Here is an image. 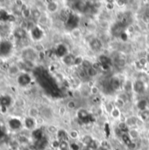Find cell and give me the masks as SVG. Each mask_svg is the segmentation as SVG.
I'll use <instances>...</instances> for the list:
<instances>
[{
	"instance_id": "1",
	"label": "cell",
	"mask_w": 149,
	"mask_h": 150,
	"mask_svg": "<svg viewBox=\"0 0 149 150\" xmlns=\"http://www.w3.org/2000/svg\"><path fill=\"white\" fill-rule=\"evenodd\" d=\"M12 52V44L9 40H3L0 42V56L6 57Z\"/></svg>"
},
{
	"instance_id": "2",
	"label": "cell",
	"mask_w": 149,
	"mask_h": 150,
	"mask_svg": "<svg viewBox=\"0 0 149 150\" xmlns=\"http://www.w3.org/2000/svg\"><path fill=\"white\" fill-rule=\"evenodd\" d=\"M77 117H78L79 120L83 124H88V123L93 121L92 116L84 109H80L77 112Z\"/></svg>"
},
{
	"instance_id": "3",
	"label": "cell",
	"mask_w": 149,
	"mask_h": 150,
	"mask_svg": "<svg viewBox=\"0 0 149 150\" xmlns=\"http://www.w3.org/2000/svg\"><path fill=\"white\" fill-rule=\"evenodd\" d=\"M78 24H79V17L75 13H70L69 17L68 18V19L66 21L67 27L73 30L77 27Z\"/></svg>"
},
{
	"instance_id": "4",
	"label": "cell",
	"mask_w": 149,
	"mask_h": 150,
	"mask_svg": "<svg viewBox=\"0 0 149 150\" xmlns=\"http://www.w3.org/2000/svg\"><path fill=\"white\" fill-rule=\"evenodd\" d=\"M133 91L137 94H142L146 91L145 83H143L141 80H136L134 83H133Z\"/></svg>"
},
{
	"instance_id": "5",
	"label": "cell",
	"mask_w": 149,
	"mask_h": 150,
	"mask_svg": "<svg viewBox=\"0 0 149 150\" xmlns=\"http://www.w3.org/2000/svg\"><path fill=\"white\" fill-rule=\"evenodd\" d=\"M31 81H32L31 76H30L28 74H26V73L20 74V75H18V84H19L20 86H22V87L27 86V85L31 83Z\"/></svg>"
},
{
	"instance_id": "6",
	"label": "cell",
	"mask_w": 149,
	"mask_h": 150,
	"mask_svg": "<svg viewBox=\"0 0 149 150\" xmlns=\"http://www.w3.org/2000/svg\"><path fill=\"white\" fill-rule=\"evenodd\" d=\"M43 35H44V33H43L42 29L40 26L35 25L31 30V36H32L33 40H41Z\"/></svg>"
},
{
	"instance_id": "7",
	"label": "cell",
	"mask_w": 149,
	"mask_h": 150,
	"mask_svg": "<svg viewBox=\"0 0 149 150\" xmlns=\"http://www.w3.org/2000/svg\"><path fill=\"white\" fill-rule=\"evenodd\" d=\"M125 27L121 23L118 22L112 27V33L116 37H120L122 33H125Z\"/></svg>"
},
{
	"instance_id": "8",
	"label": "cell",
	"mask_w": 149,
	"mask_h": 150,
	"mask_svg": "<svg viewBox=\"0 0 149 150\" xmlns=\"http://www.w3.org/2000/svg\"><path fill=\"white\" fill-rule=\"evenodd\" d=\"M36 52L32 48H26L23 52V56L26 62H33L36 58Z\"/></svg>"
},
{
	"instance_id": "9",
	"label": "cell",
	"mask_w": 149,
	"mask_h": 150,
	"mask_svg": "<svg viewBox=\"0 0 149 150\" xmlns=\"http://www.w3.org/2000/svg\"><path fill=\"white\" fill-rule=\"evenodd\" d=\"M75 7L80 12H86L90 7V4L87 1H76L75 2Z\"/></svg>"
},
{
	"instance_id": "10",
	"label": "cell",
	"mask_w": 149,
	"mask_h": 150,
	"mask_svg": "<svg viewBox=\"0 0 149 150\" xmlns=\"http://www.w3.org/2000/svg\"><path fill=\"white\" fill-rule=\"evenodd\" d=\"M55 54H56L58 57L63 58L64 56H66V55L68 54V47H67L64 44H59V45L56 47Z\"/></svg>"
},
{
	"instance_id": "11",
	"label": "cell",
	"mask_w": 149,
	"mask_h": 150,
	"mask_svg": "<svg viewBox=\"0 0 149 150\" xmlns=\"http://www.w3.org/2000/svg\"><path fill=\"white\" fill-rule=\"evenodd\" d=\"M48 144V142L47 140L46 137H43L42 139L35 142L34 144V148L36 150H46L47 149V146Z\"/></svg>"
},
{
	"instance_id": "12",
	"label": "cell",
	"mask_w": 149,
	"mask_h": 150,
	"mask_svg": "<svg viewBox=\"0 0 149 150\" xmlns=\"http://www.w3.org/2000/svg\"><path fill=\"white\" fill-rule=\"evenodd\" d=\"M109 85L112 91H118L121 88V82L118 77H112L109 81Z\"/></svg>"
},
{
	"instance_id": "13",
	"label": "cell",
	"mask_w": 149,
	"mask_h": 150,
	"mask_svg": "<svg viewBox=\"0 0 149 150\" xmlns=\"http://www.w3.org/2000/svg\"><path fill=\"white\" fill-rule=\"evenodd\" d=\"M0 20L1 21H14L15 17L11 14H9L6 11L0 10Z\"/></svg>"
},
{
	"instance_id": "14",
	"label": "cell",
	"mask_w": 149,
	"mask_h": 150,
	"mask_svg": "<svg viewBox=\"0 0 149 150\" xmlns=\"http://www.w3.org/2000/svg\"><path fill=\"white\" fill-rule=\"evenodd\" d=\"M90 47L93 51L97 52V51L101 50V48H102V42L98 39H93L90 42Z\"/></svg>"
},
{
	"instance_id": "15",
	"label": "cell",
	"mask_w": 149,
	"mask_h": 150,
	"mask_svg": "<svg viewBox=\"0 0 149 150\" xmlns=\"http://www.w3.org/2000/svg\"><path fill=\"white\" fill-rule=\"evenodd\" d=\"M75 62H76V57L71 54H68L66 56L62 58V62L66 66H73L75 65Z\"/></svg>"
},
{
	"instance_id": "16",
	"label": "cell",
	"mask_w": 149,
	"mask_h": 150,
	"mask_svg": "<svg viewBox=\"0 0 149 150\" xmlns=\"http://www.w3.org/2000/svg\"><path fill=\"white\" fill-rule=\"evenodd\" d=\"M9 126L12 130H18V129H19L21 127L22 123H21V121L19 120L13 118V119L9 120Z\"/></svg>"
},
{
	"instance_id": "17",
	"label": "cell",
	"mask_w": 149,
	"mask_h": 150,
	"mask_svg": "<svg viewBox=\"0 0 149 150\" xmlns=\"http://www.w3.org/2000/svg\"><path fill=\"white\" fill-rule=\"evenodd\" d=\"M14 36L18 39V40H23L25 38L26 36V32L24 28L22 27H18L14 31Z\"/></svg>"
},
{
	"instance_id": "18",
	"label": "cell",
	"mask_w": 149,
	"mask_h": 150,
	"mask_svg": "<svg viewBox=\"0 0 149 150\" xmlns=\"http://www.w3.org/2000/svg\"><path fill=\"white\" fill-rule=\"evenodd\" d=\"M32 138L35 140V142H37V141H39V140L42 139V138L44 137L42 129L38 128V129L33 130V131H32Z\"/></svg>"
},
{
	"instance_id": "19",
	"label": "cell",
	"mask_w": 149,
	"mask_h": 150,
	"mask_svg": "<svg viewBox=\"0 0 149 150\" xmlns=\"http://www.w3.org/2000/svg\"><path fill=\"white\" fill-rule=\"evenodd\" d=\"M25 127L26 129H32L34 127H35V120L34 119L31 118V117H27L25 120Z\"/></svg>"
},
{
	"instance_id": "20",
	"label": "cell",
	"mask_w": 149,
	"mask_h": 150,
	"mask_svg": "<svg viewBox=\"0 0 149 150\" xmlns=\"http://www.w3.org/2000/svg\"><path fill=\"white\" fill-rule=\"evenodd\" d=\"M47 9L50 12H55L58 9V4L54 1H48L47 4Z\"/></svg>"
},
{
	"instance_id": "21",
	"label": "cell",
	"mask_w": 149,
	"mask_h": 150,
	"mask_svg": "<svg viewBox=\"0 0 149 150\" xmlns=\"http://www.w3.org/2000/svg\"><path fill=\"white\" fill-rule=\"evenodd\" d=\"M98 62L100 64H108V65H111L112 64V60L108 56H106L105 54H101L98 57Z\"/></svg>"
},
{
	"instance_id": "22",
	"label": "cell",
	"mask_w": 149,
	"mask_h": 150,
	"mask_svg": "<svg viewBox=\"0 0 149 150\" xmlns=\"http://www.w3.org/2000/svg\"><path fill=\"white\" fill-rule=\"evenodd\" d=\"M68 134L66 133L65 130H59L57 132V138H58V141L59 142H61V141H68Z\"/></svg>"
},
{
	"instance_id": "23",
	"label": "cell",
	"mask_w": 149,
	"mask_h": 150,
	"mask_svg": "<svg viewBox=\"0 0 149 150\" xmlns=\"http://www.w3.org/2000/svg\"><path fill=\"white\" fill-rule=\"evenodd\" d=\"M137 107L138 109L142 112V111H145L147 110V107H148V101L146 99H141L138 101L137 103Z\"/></svg>"
},
{
	"instance_id": "24",
	"label": "cell",
	"mask_w": 149,
	"mask_h": 150,
	"mask_svg": "<svg viewBox=\"0 0 149 150\" xmlns=\"http://www.w3.org/2000/svg\"><path fill=\"white\" fill-rule=\"evenodd\" d=\"M18 72H19V69L16 65H12V66H10L8 68V73H9L10 76H16V75L18 74Z\"/></svg>"
},
{
	"instance_id": "25",
	"label": "cell",
	"mask_w": 149,
	"mask_h": 150,
	"mask_svg": "<svg viewBox=\"0 0 149 150\" xmlns=\"http://www.w3.org/2000/svg\"><path fill=\"white\" fill-rule=\"evenodd\" d=\"M31 14H32V18H34V19H40V17H41V12L37 8L31 9Z\"/></svg>"
},
{
	"instance_id": "26",
	"label": "cell",
	"mask_w": 149,
	"mask_h": 150,
	"mask_svg": "<svg viewBox=\"0 0 149 150\" xmlns=\"http://www.w3.org/2000/svg\"><path fill=\"white\" fill-rule=\"evenodd\" d=\"M11 103V98L10 96H4L1 98V105L8 107Z\"/></svg>"
},
{
	"instance_id": "27",
	"label": "cell",
	"mask_w": 149,
	"mask_h": 150,
	"mask_svg": "<svg viewBox=\"0 0 149 150\" xmlns=\"http://www.w3.org/2000/svg\"><path fill=\"white\" fill-rule=\"evenodd\" d=\"M121 140H122V142H123L126 146L130 145V144L133 142V141H132V139H131V137L129 136L128 134H121Z\"/></svg>"
},
{
	"instance_id": "28",
	"label": "cell",
	"mask_w": 149,
	"mask_h": 150,
	"mask_svg": "<svg viewBox=\"0 0 149 150\" xmlns=\"http://www.w3.org/2000/svg\"><path fill=\"white\" fill-rule=\"evenodd\" d=\"M21 15L24 18H29L30 17H32L31 14V10L29 8H26L25 6L21 10Z\"/></svg>"
},
{
	"instance_id": "29",
	"label": "cell",
	"mask_w": 149,
	"mask_h": 150,
	"mask_svg": "<svg viewBox=\"0 0 149 150\" xmlns=\"http://www.w3.org/2000/svg\"><path fill=\"white\" fill-rule=\"evenodd\" d=\"M10 33V27L8 25H0V34L1 35H6Z\"/></svg>"
},
{
	"instance_id": "30",
	"label": "cell",
	"mask_w": 149,
	"mask_h": 150,
	"mask_svg": "<svg viewBox=\"0 0 149 150\" xmlns=\"http://www.w3.org/2000/svg\"><path fill=\"white\" fill-rule=\"evenodd\" d=\"M119 129L121 133L123 134H128L129 130H128V126L126 124V122H121L119 125Z\"/></svg>"
},
{
	"instance_id": "31",
	"label": "cell",
	"mask_w": 149,
	"mask_h": 150,
	"mask_svg": "<svg viewBox=\"0 0 149 150\" xmlns=\"http://www.w3.org/2000/svg\"><path fill=\"white\" fill-rule=\"evenodd\" d=\"M140 117L143 121H148L149 120V110H145L141 112Z\"/></svg>"
},
{
	"instance_id": "32",
	"label": "cell",
	"mask_w": 149,
	"mask_h": 150,
	"mask_svg": "<svg viewBox=\"0 0 149 150\" xmlns=\"http://www.w3.org/2000/svg\"><path fill=\"white\" fill-rule=\"evenodd\" d=\"M137 121H138V120H137L136 117H130V118H128V119L126 120V124L128 127H132V126L136 125Z\"/></svg>"
},
{
	"instance_id": "33",
	"label": "cell",
	"mask_w": 149,
	"mask_h": 150,
	"mask_svg": "<svg viewBox=\"0 0 149 150\" xmlns=\"http://www.w3.org/2000/svg\"><path fill=\"white\" fill-rule=\"evenodd\" d=\"M92 141H93V139H92V137H91L90 135H85V136H83V140H82V142H83L86 147H88V146L92 142Z\"/></svg>"
},
{
	"instance_id": "34",
	"label": "cell",
	"mask_w": 149,
	"mask_h": 150,
	"mask_svg": "<svg viewBox=\"0 0 149 150\" xmlns=\"http://www.w3.org/2000/svg\"><path fill=\"white\" fill-rule=\"evenodd\" d=\"M86 72H87V75L90 77H95L97 75V70L93 67L90 68L88 70H86Z\"/></svg>"
},
{
	"instance_id": "35",
	"label": "cell",
	"mask_w": 149,
	"mask_h": 150,
	"mask_svg": "<svg viewBox=\"0 0 149 150\" xmlns=\"http://www.w3.org/2000/svg\"><path fill=\"white\" fill-rule=\"evenodd\" d=\"M68 148H69V144L68 143V141L60 142V146H59L60 150H68Z\"/></svg>"
},
{
	"instance_id": "36",
	"label": "cell",
	"mask_w": 149,
	"mask_h": 150,
	"mask_svg": "<svg viewBox=\"0 0 149 150\" xmlns=\"http://www.w3.org/2000/svg\"><path fill=\"white\" fill-rule=\"evenodd\" d=\"M38 115H39V111H38V109H36V108H32V109L29 110V117L34 119V118H37Z\"/></svg>"
},
{
	"instance_id": "37",
	"label": "cell",
	"mask_w": 149,
	"mask_h": 150,
	"mask_svg": "<svg viewBox=\"0 0 149 150\" xmlns=\"http://www.w3.org/2000/svg\"><path fill=\"white\" fill-rule=\"evenodd\" d=\"M87 149L89 150H97L99 149V145H98V143L96 142V141H92V142L87 147Z\"/></svg>"
},
{
	"instance_id": "38",
	"label": "cell",
	"mask_w": 149,
	"mask_h": 150,
	"mask_svg": "<svg viewBox=\"0 0 149 150\" xmlns=\"http://www.w3.org/2000/svg\"><path fill=\"white\" fill-rule=\"evenodd\" d=\"M92 63L90 62V61H88V60H83V63H82V66H83V68L85 69V70H88L90 68H91L92 67Z\"/></svg>"
},
{
	"instance_id": "39",
	"label": "cell",
	"mask_w": 149,
	"mask_h": 150,
	"mask_svg": "<svg viewBox=\"0 0 149 150\" xmlns=\"http://www.w3.org/2000/svg\"><path fill=\"white\" fill-rule=\"evenodd\" d=\"M128 134H129V136L131 137L132 140H135V139L139 138V135H140L138 131H136V130H130Z\"/></svg>"
},
{
	"instance_id": "40",
	"label": "cell",
	"mask_w": 149,
	"mask_h": 150,
	"mask_svg": "<svg viewBox=\"0 0 149 150\" xmlns=\"http://www.w3.org/2000/svg\"><path fill=\"white\" fill-rule=\"evenodd\" d=\"M115 62H116V64H117L118 66L122 67V66H124V65L126 64V60H125L124 58H121V57L119 56V57H118V58L115 60Z\"/></svg>"
},
{
	"instance_id": "41",
	"label": "cell",
	"mask_w": 149,
	"mask_h": 150,
	"mask_svg": "<svg viewBox=\"0 0 149 150\" xmlns=\"http://www.w3.org/2000/svg\"><path fill=\"white\" fill-rule=\"evenodd\" d=\"M112 116L115 119L119 118L120 116V111L119 108H114L112 111Z\"/></svg>"
},
{
	"instance_id": "42",
	"label": "cell",
	"mask_w": 149,
	"mask_h": 150,
	"mask_svg": "<svg viewBox=\"0 0 149 150\" xmlns=\"http://www.w3.org/2000/svg\"><path fill=\"white\" fill-rule=\"evenodd\" d=\"M69 136H70V138H71V139L76 140V139H77V138H78V132H77V131H76V130H72V131L69 133Z\"/></svg>"
},
{
	"instance_id": "43",
	"label": "cell",
	"mask_w": 149,
	"mask_h": 150,
	"mask_svg": "<svg viewBox=\"0 0 149 150\" xmlns=\"http://www.w3.org/2000/svg\"><path fill=\"white\" fill-rule=\"evenodd\" d=\"M69 149L70 150H80V146L77 143L73 142V143L69 144Z\"/></svg>"
},
{
	"instance_id": "44",
	"label": "cell",
	"mask_w": 149,
	"mask_h": 150,
	"mask_svg": "<svg viewBox=\"0 0 149 150\" xmlns=\"http://www.w3.org/2000/svg\"><path fill=\"white\" fill-rule=\"evenodd\" d=\"M116 105H117V106H118V107L122 108V107L125 105V102L123 101V99H121V98H118V99L116 100Z\"/></svg>"
},
{
	"instance_id": "45",
	"label": "cell",
	"mask_w": 149,
	"mask_h": 150,
	"mask_svg": "<svg viewBox=\"0 0 149 150\" xmlns=\"http://www.w3.org/2000/svg\"><path fill=\"white\" fill-rule=\"evenodd\" d=\"M83 62V59L81 57V56H78V57H76V62H75V65L76 66H79V65H82Z\"/></svg>"
},
{
	"instance_id": "46",
	"label": "cell",
	"mask_w": 149,
	"mask_h": 150,
	"mask_svg": "<svg viewBox=\"0 0 149 150\" xmlns=\"http://www.w3.org/2000/svg\"><path fill=\"white\" fill-rule=\"evenodd\" d=\"M133 90V83L130 82V81H127L126 84V91H130Z\"/></svg>"
},
{
	"instance_id": "47",
	"label": "cell",
	"mask_w": 149,
	"mask_h": 150,
	"mask_svg": "<svg viewBox=\"0 0 149 150\" xmlns=\"http://www.w3.org/2000/svg\"><path fill=\"white\" fill-rule=\"evenodd\" d=\"M111 68V65H108V64H101V69L105 71H108Z\"/></svg>"
},
{
	"instance_id": "48",
	"label": "cell",
	"mask_w": 149,
	"mask_h": 150,
	"mask_svg": "<svg viewBox=\"0 0 149 150\" xmlns=\"http://www.w3.org/2000/svg\"><path fill=\"white\" fill-rule=\"evenodd\" d=\"M68 108H69V109H74V108H76V103H75L74 101H69V102L68 103Z\"/></svg>"
},
{
	"instance_id": "49",
	"label": "cell",
	"mask_w": 149,
	"mask_h": 150,
	"mask_svg": "<svg viewBox=\"0 0 149 150\" xmlns=\"http://www.w3.org/2000/svg\"><path fill=\"white\" fill-rule=\"evenodd\" d=\"M143 21L146 23V24H148L149 25V13H146L144 16H143Z\"/></svg>"
},
{
	"instance_id": "50",
	"label": "cell",
	"mask_w": 149,
	"mask_h": 150,
	"mask_svg": "<svg viewBox=\"0 0 149 150\" xmlns=\"http://www.w3.org/2000/svg\"><path fill=\"white\" fill-rule=\"evenodd\" d=\"M114 4L113 2H112V1H109V2H107L106 7H107L109 10H112V9H113V7H114V4Z\"/></svg>"
},
{
	"instance_id": "51",
	"label": "cell",
	"mask_w": 149,
	"mask_h": 150,
	"mask_svg": "<svg viewBox=\"0 0 149 150\" xmlns=\"http://www.w3.org/2000/svg\"><path fill=\"white\" fill-rule=\"evenodd\" d=\"M52 146H53V148L54 149H57V148H59V146H60V142L59 141H54V142H53V143H52Z\"/></svg>"
},
{
	"instance_id": "52",
	"label": "cell",
	"mask_w": 149,
	"mask_h": 150,
	"mask_svg": "<svg viewBox=\"0 0 149 150\" xmlns=\"http://www.w3.org/2000/svg\"><path fill=\"white\" fill-rule=\"evenodd\" d=\"M136 147H137V145H136V143H134L133 142L130 145H128V146H127V148L131 150H134L135 149H136Z\"/></svg>"
},
{
	"instance_id": "53",
	"label": "cell",
	"mask_w": 149,
	"mask_h": 150,
	"mask_svg": "<svg viewBox=\"0 0 149 150\" xmlns=\"http://www.w3.org/2000/svg\"><path fill=\"white\" fill-rule=\"evenodd\" d=\"M90 91H91V93H92L93 95H96V94H97V92H98V89H97V87H91V88H90Z\"/></svg>"
},
{
	"instance_id": "54",
	"label": "cell",
	"mask_w": 149,
	"mask_h": 150,
	"mask_svg": "<svg viewBox=\"0 0 149 150\" xmlns=\"http://www.w3.org/2000/svg\"><path fill=\"white\" fill-rule=\"evenodd\" d=\"M48 131H49L50 133H55V132H58V131H57V129H56V127H54V126H50V127H48Z\"/></svg>"
},
{
	"instance_id": "55",
	"label": "cell",
	"mask_w": 149,
	"mask_h": 150,
	"mask_svg": "<svg viewBox=\"0 0 149 150\" xmlns=\"http://www.w3.org/2000/svg\"><path fill=\"white\" fill-rule=\"evenodd\" d=\"M127 38H128V36H127V33H122L121 34V36H120V39L122 40H127Z\"/></svg>"
},
{
	"instance_id": "56",
	"label": "cell",
	"mask_w": 149,
	"mask_h": 150,
	"mask_svg": "<svg viewBox=\"0 0 149 150\" xmlns=\"http://www.w3.org/2000/svg\"><path fill=\"white\" fill-rule=\"evenodd\" d=\"M0 109H1V112H2V113H5V112H7V107H6V106L1 105V106H0Z\"/></svg>"
},
{
	"instance_id": "57",
	"label": "cell",
	"mask_w": 149,
	"mask_h": 150,
	"mask_svg": "<svg viewBox=\"0 0 149 150\" xmlns=\"http://www.w3.org/2000/svg\"><path fill=\"white\" fill-rule=\"evenodd\" d=\"M117 4H118L119 6H123V5H125V4H126V1H123V0H121V1H117Z\"/></svg>"
},
{
	"instance_id": "58",
	"label": "cell",
	"mask_w": 149,
	"mask_h": 150,
	"mask_svg": "<svg viewBox=\"0 0 149 150\" xmlns=\"http://www.w3.org/2000/svg\"><path fill=\"white\" fill-rule=\"evenodd\" d=\"M97 150H109V149H105V148H103V147H99V149Z\"/></svg>"
},
{
	"instance_id": "59",
	"label": "cell",
	"mask_w": 149,
	"mask_h": 150,
	"mask_svg": "<svg viewBox=\"0 0 149 150\" xmlns=\"http://www.w3.org/2000/svg\"><path fill=\"white\" fill-rule=\"evenodd\" d=\"M146 59H147V62H149V54H148V56H147V58H146Z\"/></svg>"
},
{
	"instance_id": "60",
	"label": "cell",
	"mask_w": 149,
	"mask_h": 150,
	"mask_svg": "<svg viewBox=\"0 0 149 150\" xmlns=\"http://www.w3.org/2000/svg\"><path fill=\"white\" fill-rule=\"evenodd\" d=\"M1 134H2V130H1V128H0V136H1Z\"/></svg>"
},
{
	"instance_id": "61",
	"label": "cell",
	"mask_w": 149,
	"mask_h": 150,
	"mask_svg": "<svg viewBox=\"0 0 149 150\" xmlns=\"http://www.w3.org/2000/svg\"><path fill=\"white\" fill-rule=\"evenodd\" d=\"M46 150H52V149H47Z\"/></svg>"
},
{
	"instance_id": "62",
	"label": "cell",
	"mask_w": 149,
	"mask_h": 150,
	"mask_svg": "<svg viewBox=\"0 0 149 150\" xmlns=\"http://www.w3.org/2000/svg\"><path fill=\"white\" fill-rule=\"evenodd\" d=\"M0 105H1V98H0Z\"/></svg>"
},
{
	"instance_id": "63",
	"label": "cell",
	"mask_w": 149,
	"mask_h": 150,
	"mask_svg": "<svg viewBox=\"0 0 149 150\" xmlns=\"http://www.w3.org/2000/svg\"><path fill=\"white\" fill-rule=\"evenodd\" d=\"M83 150H89L88 149H83Z\"/></svg>"
}]
</instances>
